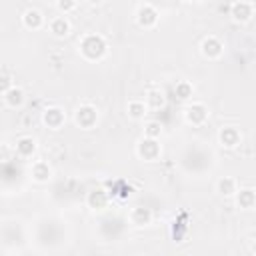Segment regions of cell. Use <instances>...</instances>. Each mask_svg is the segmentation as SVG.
Here are the masks:
<instances>
[{
  "instance_id": "obj_1",
  "label": "cell",
  "mask_w": 256,
  "mask_h": 256,
  "mask_svg": "<svg viewBox=\"0 0 256 256\" xmlns=\"http://www.w3.org/2000/svg\"><path fill=\"white\" fill-rule=\"evenodd\" d=\"M80 50H82V54H84L88 60H98V58L106 52V42H104V38L98 36V34H88V36L82 38Z\"/></svg>"
},
{
  "instance_id": "obj_2",
  "label": "cell",
  "mask_w": 256,
  "mask_h": 256,
  "mask_svg": "<svg viewBox=\"0 0 256 256\" xmlns=\"http://www.w3.org/2000/svg\"><path fill=\"white\" fill-rule=\"evenodd\" d=\"M252 12H254V6L248 0H236L230 8V14L236 22H248L252 18Z\"/></svg>"
},
{
  "instance_id": "obj_3",
  "label": "cell",
  "mask_w": 256,
  "mask_h": 256,
  "mask_svg": "<svg viewBox=\"0 0 256 256\" xmlns=\"http://www.w3.org/2000/svg\"><path fill=\"white\" fill-rule=\"evenodd\" d=\"M138 154H140L144 160H154V158L160 154V146H158L156 138H150V136L142 138L140 144H138Z\"/></svg>"
},
{
  "instance_id": "obj_4",
  "label": "cell",
  "mask_w": 256,
  "mask_h": 256,
  "mask_svg": "<svg viewBox=\"0 0 256 256\" xmlns=\"http://www.w3.org/2000/svg\"><path fill=\"white\" fill-rule=\"evenodd\" d=\"M42 120H44V124H46L48 128H52V130H58V128L64 124L66 116H64V112H62L60 108L52 106V108H46V110H44V116H42Z\"/></svg>"
},
{
  "instance_id": "obj_5",
  "label": "cell",
  "mask_w": 256,
  "mask_h": 256,
  "mask_svg": "<svg viewBox=\"0 0 256 256\" xmlns=\"http://www.w3.org/2000/svg\"><path fill=\"white\" fill-rule=\"evenodd\" d=\"M206 118H208V110H206L204 104L194 102L192 106L186 108V120H188L190 124H202Z\"/></svg>"
},
{
  "instance_id": "obj_6",
  "label": "cell",
  "mask_w": 256,
  "mask_h": 256,
  "mask_svg": "<svg viewBox=\"0 0 256 256\" xmlns=\"http://www.w3.org/2000/svg\"><path fill=\"white\" fill-rule=\"evenodd\" d=\"M96 118H98V114H96V108H92V106H80V108L76 110V122H78L82 128L94 126Z\"/></svg>"
},
{
  "instance_id": "obj_7",
  "label": "cell",
  "mask_w": 256,
  "mask_h": 256,
  "mask_svg": "<svg viewBox=\"0 0 256 256\" xmlns=\"http://www.w3.org/2000/svg\"><path fill=\"white\" fill-rule=\"evenodd\" d=\"M156 20H158V12H156L150 4H144V6L138 10V24H140V26L150 28V26L156 24Z\"/></svg>"
},
{
  "instance_id": "obj_8",
  "label": "cell",
  "mask_w": 256,
  "mask_h": 256,
  "mask_svg": "<svg viewBox=\"0 0 256 256\" xmlns=\"http://www.w3.org/2000/svg\"><path fill=\"white\" fill-rule=\"evenodd\" d=\"M202 54L208 58H218L222 54V42L216 36H208L202 42Z\"/></svg>"
},
{
  "instance_id": "obj_9",
  "label": "cell",
  "mask_w": 256,
  "mask_h": 256,
  "mask_svg": "<svg viewBox=\"0 0 256 256\" xmlns=\"http://www.w3.org/2000/svg\"><path fill=\"white\" fill-rule=\"evenodd\" d=\"M220 142H222L226 148H234V146H238V142H240V132H238L236 128H232V126H226V128L220 130Z\"/></svg>"
},
{
  "instance_id": "obj_10",
  "label": "cell",
  "mask_w": 256,
  "mask_h": 256,
  "mask_svg": "<svg viewBox=\"0 0 256 256\" xmlns=\"http://www.w3.org/2000/svg\"><path fill=\"white\" fill-rule=\"evenodd\" d=\"M16 152L20 154V156H32L34 152H36V140L34 138H30V136H22V138H18V142H16Z\"/></svg>"
},
{
  "instance_id": "obj_11",
  "label": "cell",
  "mask_w": 256,
  "mask_h": 256,
  "mask_svg": "<svg viewBox=\"0 0 256 256\" xmlns=\"http://www.w3.org/2000/svg\"><path fill=\"white\" fill-rule=\"evenodd\" d=\"M50 176H52V170H50V166L44 160H38V162L32 164V178L34 180L46 182V180H50Z\"/></svg>"
},
{
  "instance_id": "obj_12",
  "label": "cell",
  "mask_w": 256,
  "mask_h": 256,
  "mask_svg": "<svg viewBox=\"0 0 256 256\" xmlns=\"http://www.w3.org/2000/svg\"><path fill=\"white\" fill-rule=\"evenodd\" d=\"M130 220H132L136 226H144V224H148V222L152 220V212H150V208L136 206V208H132V212H130Z\"/></svg>"
},
{
  "instance_id": "obj_13",
  "label": "cell",
  "mask_w": 256,
  "mask_h": 256,
  "mask_svg": "<svg viewBox=\"0 0 256 256\" xmlns=\"http://www.w3.org/2000/svg\"><path fill=\"white\" fill-rule=\"evenodd\" d=\"M106 204H108V194L104 190H92L88 194V206L90 208L102 210V208H106Z\"/></svg>"
},
{
  "instance_id": "obj_14",
  "label": "cell",
  "mask_w": 256,
  "mask_h": 256,
  "mask_svg": "<svg viewBox=\"0 0 256 256\" xmlns=\"http://www.w3.org/2000/svg\"><path fill=\"white\" fill-rule=\"evenodd\" d=\"M42 14L38 12V10H34V8H30V10H26L24 12V16H22V22H24V26L26 28H32V30H36V28H40L42 26Z\"/></svg>"
},
{
  "instance_id": "obj_15",
  "label": "cell",
  "mask_w": 256,
  "mask_h": 256,
  "mask_svg": "<svg viewBox=\"0 0 256 256\" xmlns=\"http://www.w3.org/2000/svg\"><path fill=\"white\" fill-rule=\"evenodd\" d=\"M50 32H52L54 36L62 38V36H66V34L70 32V22H68L64 16H58V18H54V20L50 22Z\"/></svg>"
},
{
  "instance_id": "obj_16",
  "label": "cell",
  "mask_w": 256,
  "mask_h": 256,
  "mask_svg": "<svg viewBox=\"0 0 256 256\" xmlns=\"http://www.w3.org/2000/svg\"><path fill=\"white\" fill-rule=\"evenodd\" d=\"M4 96V102L8 104V106H12V108H16V106H20L22 102H24V92L20 90V88H16V86H12L8 92H4L2 94Z\"/></svg>"
},
{
  "instance_id": "obj_17",
  "label": "cell",
  "mask_w": 256,
  "mask_h": 256,
  "mask_svg": "<svg viewBox=\"0 0 256 256\" xmlns=\"http://www.w3.org/2000/svg\"><path fill=\"white\" fill-rule=\"evenodd\" d=\"M236 200H238V206H240V208H252V206L256 204V192L250 190V188L240 190Z\"/></svg>"
},
{
  "instance_id": "obj_18",
  "label": "cell",
  "mask_w": 256,
  "mask_h": 256,
  "mask_svg": "<svg viewBox=\"0 0 256 256\" xmlns=\"http://www.w3.org/2000/svg\"><path fill=\"white\" fill-rule=\"evenodd\" d=\"M164 102H166V98H164V92L162 90H150L148 94H146V104L150 106V108H162L164 106Z\"/></svg>"
},
{
  "instance_id": "obj_19",
  "label": "cell",
  "mask_w": 256,
  "mask_h": 256,
  "mask_svg": "<svg viewBox=\"0 0 256 256\" xmlns=\"http://www.w3.org/2000/svg\"><path fill=\"white\" fill-rule=\"evenodd\" d=\"M192 92H194V88H192V84L186 82V80H180V82H176V86H174V94H176L180 100H188V98L192 96Z\"/></svg>"
},
{
  "instance_id": "obj_20",
  "label": "cell",
  "mask_w": 256,
  "mask_h": 256,
  "mask_svg": "<svg viewBox=\"0 0 256 256\" xmlns=\"http://www.w3.org/2000/svg\"><path fill=\"white\" fill-rule=\"evenodd\" d=\"M218 192H220L222 196H232V194L236 192V180L224 176V178L218 182Z\"/></svg>"
},
{
  "instance_id": "obj_21",
  "label": "cell",
  "mask_w": 256,
  "mask_h": 256,
  "mask_svg": "<svg viewBox=\"0 0 256 256\" xmlns=\"http://www.w3.org/2000/svg\"><path fill=\"white\" fill-rule=\"evenodd\" d=\"M128 114L132 116V118H144V114H146V104L144 102H140V100H132L130 104H128Z\"/></svg>"
},
{
  "instance_id": "obj_22",
  "label": "cell",
  "mask_w": 256,
  "mask_h": 256,
  "mask_svg": "<svg viewBox=\"0 0 256 256\" xmlns=\"http://www.w3.org/2000/svg\"><path fill=\"white\" fill-rule=\"evenodd\" d=\"M160 132H162V124H160V122L152 120V122L146 124V136H150V138H158Z\"/></svg>"
},
{
  "instance_id": "obj_23",
  "label": "cell",
  "mask_w": 256,
  "mask_h": 256,
  "mask_svg": "<svg viewBox=\"0 0 256 256\" xmlns=\"http://www.w3.org/2000/svg\"><path fill=\"white\" fill-rule=\"evenodd\" d=\"M56 4H58V10L64 12V14L66 12H72L76 8V0H58Z\"/></svg>"
},
{
  "instance_id": "obj_24",
  "label": "cell",
  "mask_w": 256,
  "mask_h": 256,
  "mask_svg": "<svg viewBox=\"0 0 256 256\" xmlns=\"http://www.w3.org/2000/svg\"><path fill=\"white\" fill-rule=\"evenodd\" d=\"M88 2H102V0H88Z\"/></svg>"
},
{
  "instance_id": "obj_25",
  "label": "cell",
  "mask_w": 256,
  "mask_h": 256,
  "mask_svg": "<svg viewBox=\"0 0 256 256\" xmlns=\"http://www.w3.org/2000/svg\"><path fill=\"white\" fill-rule=\"evenodd\" d=\"M254 252H256V244H254Z\"/></svg>"
}]
</instances>
